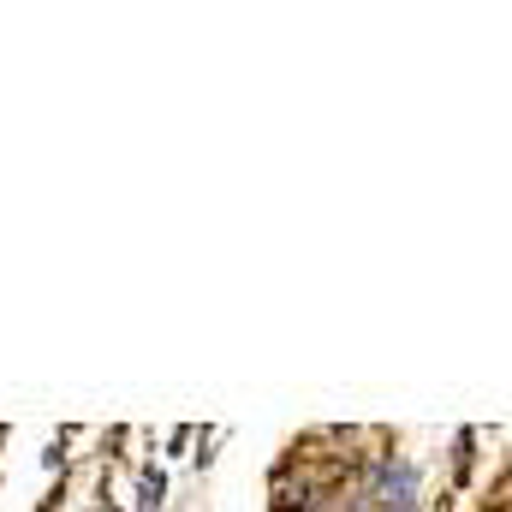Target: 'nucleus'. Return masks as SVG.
Segmentation results:
<instances>
[{"instance_id": "f03ea898", "label": "nucleus", "mask_w": 512, "mask_h": 512, "mask_svg": "<svg viewBox=\"0 0 512 512\" xmlns=\"http://www.w3.org/2000/svg\"><path fill=\"white\" fill-rule=\"evenodd\" d=\"M161 495H167V477H161V471H143V483H137V507L155 512L161 507Z\"/></svg>"}, {"instance_id": "7ed1b4c3", "label": "nucleus", "mask_w": 512, "mask_h": 512, "mask_svg": "<svg viewBox=\"0 0 512 512\" xmlns=\"http://www.w3.org/2000/svg\"><path fill=\"white\" fill-rule=\"evenodd\" d=\"M0 441H6V429H0Z\"/></svg>"}, {"instance_id": "f257e3e1", "label": "nucleus", "mask_w": 512, "mask_h": 512, "mask_svg": "<svg viewBox=\"0 0 512 512\" xmlns=\"http://www.w3.org/2000/svg\"><path fill=\"white\" fill-rule=\"evenodd\" d=\"M370 501L382 512H417V501H423V471L411 459H393L387 453L382 465L370 471Z\"/></svg>"}]
</instances>
